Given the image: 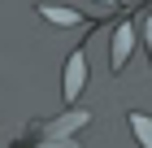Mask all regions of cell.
I'll list each match as a JSON object with an SVG mask.
<instances>
[{"label": "cell", "mask_w": 152, "mask_h": 148, "mask_svg": "<svg viewBox=\"0 0 152 148\" xmlns=\"http://www.w3.org/2000/svg\"><path fill=\"white\" fill-rule=\"evenodd\" d=\"M83 87H87V57H83V48H78V52H70V61H65V74H61V96H65V100H78Z\"/></svg>", "instance_id": "cell-1"}, {"label": "cell", "mask_w": 152, "mask_h": 148, "mask_svg": "<svg viewBox=\"0 0 152 148\" xmlns=\"http://www.w3.org/2000/svg\"><path fill=\"white\" fill-rule=\"evenodd\" d=\"M130 52H135V31H130L126 22L113 31V52H109V61H113V70H126Z\"/></svg>", "instance_id": "cell-2"}, {"label": "cell", "mask_w": 152, "mask_h": 148, "mask_svg": "<svg viewBox=\"0 0 152 148\" xmlns=\"http://www.w3.org/2000/svg\"><path fill=\"white\" fill-rule=\"evenodd\" d=\"M87 122H91V113H87V109H70V113H61L57 122H48L44 135H48V139H61L65 131H78V126H87Z\"/></svg>", "instance_id": "cell-3"}, {"label": "cell", "mask_w": 152, "mask_h": 148, "mask_svg": "<svg viewBox=\"0 0 152 148\" xmlns=\"http://www.w3.org/2000/svg\"><path fill=\"white\" fill-rule=\"evenodd\" d=\"M39 13H44L52 26H83V13L78 9H65V4H44Z\"/></svg>", "instance_id": "cell-4"}, {"label": "cell", "mask_w": 152, "mask_h": 148, "mask_svg": "<svg viewBox=\"0 0 152 148\" xmlns=\"http://www.w3.org/2000/svg\"><path fill=\"white\" fill-rule=\"evenodd\" d=\"M126 122H130V131H135V139H139V144H148V148H152V118H148V113H139V109H135V113H130Z\"/></svg>", "instance_id": "cell-5"}, {"label": "cell", "mask_w": 152, "mask_h": 148, "mask_svg": "<svg viewBox=\"0 0 152 148\" xmlns=\"http://www.w3.org/2000/svg\"><path fill=\"white\" fill-rule=\"evenodd\" d=\"M148 52H152V18H148Z\"/></svg>", "instance_id": "cell-6"}, {"label": "cell", "mask_w": 152, "mask_h": 148, "mask_svg": "<svg viewBox=\"0 0 152 148\" xmlns=\"http://www.w3.org/2000/svg\"><path fill=\"white\" fill-rule=\"evenodd\" d=\"M96 4H104V9H113V4H117V0H96Z\"/></svg>", "instance_id": "cell-7"}]
</instances>
